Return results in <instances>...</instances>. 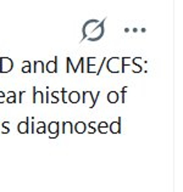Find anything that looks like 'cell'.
I'll return each instance as SVG.
<instances>
[{"label":"cell","instance_id":"cell-1","mask_svg":"<svg viewBox=\"0 0 183 192\" xmlns=\"http://www.w3.org/2000/svg\"><path fill=\"white\" fill-rule=\"evenodd\" d=\"M105 21H106V19H104L98 26H95V28L92 31V33L88 34V38H87L88 40H90V41H98V40H100L102 38L104 32H105V28H104Z\"/></svg>","mask_w":183,"mask_h":192},{"label":"cell","instance_id":"cell-2","mask_svg":"<svg viewBox=\"0 0 183 192\" xmlns=\"http://www.w3.org/2000/svg\"><path fill=\"white\" fill-rule=\"evenodd\" d=\"M99 94H100V91H98L97 93V97H93V93L92 91H83V103L88 107V108H93L94 106H95V103H97V100H98V97H99Z\"/></svg>","mask_w":183,"mask_h":192},{"label":"cell","instance_id":"cell-3","mask_svg":"<svg viewBox=\"0 0 183 192\" xmlns=\"http://www.w3.org/2000/svg\"><path fill=\"white\" fill-rule=\"evenodd\" d=\"M120 66H121V58L120 57H111L107 60V71L110 73H119L120 71Z\"/></svg>","mask_w":183,"mask_h":192},{"label":"cell","instance_id":"cell-4","mask_svg":"<svg viewBox=\"0 0 183 192\" xmlns=\"http://www.w3.org/2000/svg\"><path fill=\"white\" fill-rule=\"evenodd\" d=\"M14 68V62L9 57H0V73H7Z\"/></svg>","mask_w":183,"mask_h":192},{"label":"cell","instance_id":"cell-5","mask_svg":"<svg viewBox=\"0 0 183 192\" xmlns=\"http://www.w3.org/2000/svg\"><path fill=\"white\" fill-rule=\"evenodd\" d=\"M109 130H110V133H112V134H120V133H121V117H119L117 120L112 122V123L109 125Z\"/></svg>","mask_w":183,"mask_h":192},{"label":"cell","instance_id":"cell-6","mask_svg":"<svg viewBox=\"0 0 183 192\" xmlns=\"http://www.w3.org/2000/svg\"><path fill=\"white\" fill-rule=\"evenodd\" d=\"M45 71L48 73H56L58 72V57H55L54 60L49 61L45 65Z\"/></svg>","mask_w":183,"mask_h":192},{"label":"cell","instance_id":"cell-7","mask_svg":"<svg viewBox=\"0 0 183 192\" xmlns=\"http://www.w3.org/2000/svg\"><path fill=\"white\" fill-rule=\"evenodd\" d=\"M29 118H26V120H22L17 125V130L20 134H27L29 130Z\"/></svg>","mask_w":183,"mask_h":192},{"label":"cell","instance_id":"cell-8","mask_svg":"<svg viewBox=\"0 0 183 192\" xmlns=\"http://www.w3.org/2000/svg\"><path fill=\"white\" fill-rule=\"evenodd\" d=\"M44 94L41 91H37L36 86H33V103H43Z\"/></svg>","mask_w":183,"mask_h":192},{"label":"cell","instance_id":"cell-9","mask_svg":"<svg viewBox=\"0 0 183 192\" xmlns=\"http://www.w3.org/2000/svg\"><path fill=\"white\" fill-rule=\"evenodd\" d=\"M99 22L97 21V19H89V21H87L85 23H84V26H83V28H82V33H83V37H82V40L81 41H83L84 39H87V29L90 27V24H98Z\"/></svg>","mask_w":183,"mask_h":192},{"label":"cell","instance_id":"cell-10","mask_svg":"<svg viewBox=\"0 0 183 192\" xmlns=\"http://www.w3.org/2000/svg\"><path fill=\"white\" fill-rule=\"evenodd\" d=\"M73 130H75L77 134H83V133H85V130H87V124H85L84 122H77V123L75 124V127H73Z\"/></svg>","mask_w":183,"mask_h":192},{"label":"cell","instance_id":"cell-11","mask_svg":"<svg viewBox=\"0 0 183 192\" xmlns=\"http://www.w3.org/2000/svg\"><path fill=\"white\" fill-rule=\"evenodd\" d=\"M48 130L50 135H58L59 136V123L58 122H51L48 125Z\"/></svg>","mask_w":183,"mask_h":192},{"label":"cell","instance_id":"cell-12","mask_svg":"<svg viewBox=\"0 0 183 192\" xmlns=\"http://www.w3.org/2000/svg\"><path fill=\"white\" fill-rule=\"evenodd\" d=\"M67 100L71 102V103H78V101L81 100V94L78 91H71L68 94V97Z\"/></svg>","mask_w":183,"mask_h":192},{"label":"cell","instance_id":"cell-13","mask_svg":"<svg viewBox=\"0 0 183 192\" xmlns=\"http://www.w3.org/2000/svg\"><path fill=\"white\" fill-rule=\"evenodd\" d=\"M119 97H120V94L117 93V91H110L109 94H107V101L110 102V103H116L117 101H119Z\"/></svg>","mask_w":183,"mask_h":192},{"label":"cell","instance_id":"cell-14","mask_svg":"<svg viewBox=\"0 0 183 192\" xmlns=\"http://www.w3.org/2000/svg\"><path fill=\"white\" fill-rule=\"evenodd\" d=\"M33 66H34V69H33L34 73H38V72L39 73H44L45 72V65L41 61H36Z\"/></svg>","mask_w":183,"mask_h":192},{"label":"cell","instance_id":"cell-15","mask_svg":"<svg viewBox=\"0 0 183 192\" xmlns=\"http://www.w3.org/2000/svg\"><path fill=\"white\" fill-rule=\"evenodd\" d=\"M132 65V57H122L121 58V73L126 72V66H131Z\"/></svg>","mask_w":183,"mask_h":192},{"label":"cell","instance_id":"cell-16","mask_svg":"<svg viewBox=\"0 0 183 192\" xmlns=\"http://www.w3.org/2000/svg\"><path fill=\"white\" fill-rule=\"evenodd\" d=\"M63 124V133L65 134H72V131H73V125H72V123L71 122H63L62 123Z\"/></svg>","mask_w":183,"mask_h":192},{"label":"cell","instance_id":"cell-17","mask_svg":"<svg viewBox=\"0 0 183 192\" xmlns=\"http://www.w3.org/2000/svg\"><path fill=\"white\" fill-rule=\"evenodd\" d=\"M22 73H31L32 69H31V63L28 61H23L22 62Z\"/></svg>","mask_w":183,"mask_h":192},{"label":"cell","instance_id":"cell-18","mask_svg":"<svg viewBox=\"0 0 183 192\" xmlns=\"http://www.w3.org/2000/svg\"><path fill=\"white\" fill-rule=\"evenodd\" d=\"M45 130H46L45 123H44V122H39V123H38V128L36 129V133H38V134H44Z\"/></svg>","mask_w":183,"mask_h":192},{"label":"cell","instance_id":"cell-19","mask_svg":"<svg viewBox=\"0 0 183 192\" xmlns=\"http://www.w3.org/2000/svg\"><path fill=\"white\" fill-rule=\"evenodd\" d=\"M97 128H98V125L95 124V122H90L89 123V134H94L97 131Z\"/></svg>","mask_w":183,"mask_h":192},{"label":"cell","instance_id":"cell-20","mask_svg":"<svg viewBox=\"0 0 183 192\" xmlns=\"http://www.w3.org/2000/svg\"><path fill=\"white\" fill-rule=\"evenodd\" d=\"M5 102H6V103H15V102H16V95L7 96L6 100H5Z\"/></svg>","mask_w":183,"mask_h":192},{"label":"cell","instance_id":"cell-21","mask_svg":"<svg viewBox=\"0 0 183 192\" xmlns=\"http://www.w3.org/2000/svg\"><path fill=\"white\" fill-rule=\"evenodd\" d=\"M61 93H62V101L65 102V103H67V97H68V95H67V93H66V90H65V88H62L61 89Z\"/></svg>","mask_w":183,"mask_h":192},{"label":"cell","instance_id":"cell-22","mask_svg":"<svg viewBox=\"0 0 183 192\" xmlns=\"http://www.w3.org/2000/svg\"><path fill=\"white\" fill-rule=\"evenodd\" d=\"M105 62H106V57H102V65H99V68H98V71H97V76H99L100 74V72H102V66L105 65Z\"/></svg>","mask_w":183,"mask_h":192},{"label":"cell","instance_id":"cell-23","mask_svg":"<svg viewBox=\"0 0 183 192\" xmlns=\"http://www.w3.org/2000/svg\"><path fill=\"white\" fill-rule=\"evenodd\" d=\"M59 94H60L59 91H54V93H51V96L55 98V100H54V103H58V102H59V100H60V98H59Z\"/></svg>","mask_w":183,"mask_h":192},{"label":"cell","instance_id":"cell-24","mask_svg":"<svg viewBox=\"0 0 183 192\" xmlns=\"http://www.w3.org/2000/svg\"><path fill=\"white\" fill-rule=\"evenodd\" d=\"M127 90H128V86H123V88H122V102H123V103H124V102H126V98H124V95H126V91H127Z\"/></svg>","mask_w":183,"mask_h":192},{"label":"cell","instance_id":"cell-25","mask_svg":"<svg viewBox=\"0 0 183 192\" xmlns=\"http://www.w3.org/2000/svg\"><path fill=\"white\" fill-rule=\"evenodd\" d=\"M97 129H98V131L100 134H106L109 131V128H97Z\"/></svg>","mask_w":183,"mask_h":192},{"label":"cell","instance_id":"cell-26","mask_svg":"<svg viewBox=\"0 0 183 192\" xmlns=\"http://www.w3.org/2000/svg\"><path fill=\"white\" fill-rule=\"evenodd\" d=\"M98 128H109V124H107L106 122H100V123L98 124Z\"/></svg>","mask_w":183,"mask_h":192},{"label":"cell","instance_id":"cell-27","mask_svg":"<svg viewBox=\"0 0 183 192\" xmlns=\"http://www.w3.org/2000/svg\"><path fill=\"white\" fill-rule=\"evenodd\" d=\"M4 97H5V94L2 93V91H0V103H4L5 101H4Z\"/></svg>","mask_w":183,"mask_h":192},{"label":"cell","instance_id":"cell-28","mask_svg":"<svg viewBox=\"0 0 183 192\" xmlns=\"http://www.w3.org/2000/svg\"><path fill=\"white\" fill-rule=\"evenodd\" d=\"M24 94V91H21L20 93V97H19V102H22V96Z\"/></svg>","mask_w":183,"mask_h":192},{"label":"cell","instance_id":"cell-29","mask_svg":"<svg viewBox=\"0 0 183 192\" xmlns=\"http://www.w3.org/2000/svg\"><path fill=\"white\" fill-rule=\"evenodd\" d=\"M14 95H16L14 91H9V93H7V96H14Z\"/></svg>","mask_w":183,"mask_h":192}]
</instances>
